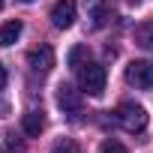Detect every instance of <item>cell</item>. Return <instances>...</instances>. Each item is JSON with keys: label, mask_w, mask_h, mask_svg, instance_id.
<instances>
[{"label": "cell", "mask_w": 153, "mask_h": 153, "mask_svg": "<svg viewBox=\"0 0 153 153\" xmlns=\"http://www.w3.org/2000/svg\"><path fill=\"white\" fill-rule=\"evenodd\" d=\"M78 87L87 96H102L105 93V66L102 63H81L78 66Z\"/></svg>", "instance_id": "cell-1"}, {"label": "cell", "mask_w": 153, "mask_h": 153, "mask_svg": "<svg viewBox=\"0 0 153 153\" xmlns=\"http://www.w3.org/2000/svg\"><path fill=\"white\" fill-rule=\"evenodd\" d=\"M117 123H120L126 132H141V129L147 126V111H144V105H138V102H123V105L117 108Z\"/></svg>", "instance_id": "cell-2"}, {"label": "cell", "mask_w": 153, "mask_h": 153, "mask_svg": "<svg viewBox=\"0 0 153 153\" xmlns=\"http://www.w3.org/2000/svg\"><path fill=\"white\" fill-rule=\"evenodd\" d=\"M126 81L141 87V90H150L153 87V63L150 60H132L126 66Z\"/></svg>", "instance_id": "cell-3"}, {"label": "cell", "mask_w": 153, "mask_h": 153, "mask_svg": "<svg viewBox=\"0 0 153 153\" xmlns=\"http://www.w3.org/2000/svg\"><path fill=\"white\" fill-rule=\"evenodd\" d=\"M75 12H78V3H75V0H57L51 6V24L57 30H69L75 24Z\"/></svg>", "instance_id": "cell-4"}, {"label": "cell", "mask_w": 153, "mask_h": 153, "mask_svg": "<svg viewBox=\"0 0 153 153\" xmlns=\"http://www.w3.org/2000/svg\"><path fill=\"white\" fill-rule=\"evenodd\" d=\"M27 63H30V69H36V72H48V69L54 66V48H51V45L33 48V51L27 54Z\"/></svg>", "instance_id": "cell-5"}, {"label": "cell", "mask_w": 153, "mask_h": 153, "mask_svg": "<svg viewBox=\"0 0 153 153\" xmlns=\"http://www.w3.org/2000/svg\"><path fill=\"white\" fill-rule=\"evenodd\" d=\"M57 105L63 111H78L81 108V90H75L72 84H60L57 87Z\"/></svg>", "instance_id": "cell-6"}, {"label": "cell", "mask_w": 153, "mask_h": 153, "mask_svg": "<svg viewBox=\"0 0 153 153\" xmlns=\"http://www.w3.org/2000/svg\"><path fill=\"white\" fill-rule=\"evenodd\" d=\"M87 18L93 27H102L108 21V6H105V0H87Z\"/></svg>", "instance_id": "cell-7"}, {"label": "cell", "mask_w": 153, "mask_h": 153, "mask_svg": "<svg viewBox=\"0 0 153 153\" xmlns=\"http://www.w3.org/2000/svg\"><path fill=\"white\" fill-rule=\"evenodd\" d=\"M21 129H24V135H39V132L45 129L42 111H27V114L21 117Z\"/></svg>", "instance_id": "cell-8"}, {"label": "cell", "mask_w": 153, "mask_h": 153, "mask_svg": "<svg viewBox=\"0 0 153 153\" xmlns=\"http://www.w3.org/2000/svg\"><path fill=\"white\" fill-rule=\"evenodd\" d=\"M21 30H24V24L15 18V21H6L3 27H0V45H12L18 36H21Z\"/></svg>", "instance_id": "cell-9"}, {"label": "cell", "mask_w": 153, "mask_h": 153, "mask_svg": "<svg viewBox=\"0 0 153 153\" xmlns=\"http://www.w3.org/2000/svg\"><path fill=\"white\" fill-rule=\"evenodd\" d=\"M135 42L144 51H153V21H144V24L135 27Z\"/></svg>", "instance_id": "cell-10"}, {"label": "cell", "mask_w": 153, "mask_h": 153, "mask_svg": "<svg viewBox=\"0 0 153 153\" xmlns=\"http://www.w3.org/2000/svg\"><path fill=\"white\" fill-rule=\"evenodd\" d=\"M81 60H87V45H75V48L69 51L66 63H69L72 69H78V66H81Z\"/></svg>", "instance_id": "cell-11"}, {"label": "cell", "mask_w": 153, "mask_h": 153, "mask_svg": "<svg viewBox=\"0 0 153 153\" xmlns=\"http://www.w3.org/2000/svg\"><path fill=\"white\" fill-rule=\"evenodd\" d=\"M51 153H81V147L75 144L72 138H60V141L51 147Z\"/></svg>", "instance_id": "cell-12"}, {"label": "cell", "mask_w": 153, "mask_h": 153, "mask_svg": "<svg viewBox=\"0 0 153 153\" xmlns=\"http://www.w3.org/2000/svg\"><path fill=\"white\" fill-rule=\"evenodd\" d=\"M99 153H129V150H126V144H120L117 138H105V141L99 144Z\"/></svg>", "instance_id": "cell-13"}, {"label": "cell", "mask_w": 153, "mask_h": 153, "mask_svg": "<svg viewBox=\"0 0 153 153\" xmlns=\"http://www.w3.org/2000/svg\"><path fill=\"white\" fill-rule=\"evenodd\" d=\"M3 153H24V144L21 141H15V135H9L6 138V150Z\"/></svg>", "instance_id": "cell-14"}, {"label": "cell", "mask_w": 153, "mask_h": 153, "mask_svg": "<svg viewBox=\"0 0 153 153\" xmlns=\"http://www.w3.org/2000/svg\"><path fill=\"white\" fill-rule=\"evenodd\" d=\"M6 81H9V75H6V66H3V63H0V90H3V87H6Z\"/></svg>", "instance_id": "cell-15"}, {"label": "cell", "mask_w": 153, "mask_h": 153, "mask_svg": "<svg viewBox=\"0 0 153 153\" xmlns=\"http://www.w3.org/2000/svg\"><path fill=\"white\" fill-rule=\"evenodd\" d=\"M6 114H9V105H6V102H0V117H6Z\"/></svg>", "instance_id": "cell-16"}, {"label": "cell", "mask_w": 153, "mask_h": 153, "mask_svg": "<svg viewBox=\"0 0 153 153\" xmlns=\"http://www.w3.org/2000/svg\"><path fill=\"white\" fill-rule=\"evenodd\" d=\"M0 9H3V0H0Z\"/></svg>", "instance_id": "cell-17"}, {"label": "cell", "mask_w": 153, "mask_h": 153, "mask_svg": "<svg viewBox=\"0 0 153 153\" xmlns=\"http://www.w3.org/2000/svg\"><path fill=\"white\" fill-rule=\"evenodd\" d=\"M21 3H30V0H21Z\"/></svg>", "instance_id": "cell-18"}]
</instances>
